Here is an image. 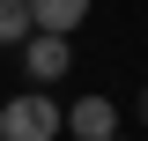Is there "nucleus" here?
Listing matches in <instances>:
<instances>
[{
  "label": "nucleus",
  "mask_w": 148,
  "mask_h": 141,
  "mask_svg": "<svg viewBox=\"0 0 148 141\" xmlns=\"http://www.w3.org/2000/svg\"><path fill=\"white\" fill-rule=\"evenodd\" d=\"M22 67H30V82H67L74 45H67V37H52V30H30V37H22Z\"/></svg>",
  "instance_id": "f03ea898"
},
{
  "label": "nucleus",
  "mask_w": 148,
  "mask_h": 141,
  "mask_svg": "<svg viewBox=\"0 0 148 141\" xmlns=\"http://www.w3.org/2000/svg\"><path fill=\"white\" fill-rule=\"evenodd\" d=\"M37 22H30V0H0V45H22Z\"/></svg>",
  "instance_id": "39448f33"
},
{
  "label": "nucleus",
  "mask_w": 148,
  "mask_h": 141,
  "mask_svg": "<svg viewBox=\"0 0 148 141\" xmlns=\"http://www.w3.org/2000/svg\"><path fill=\"white\" fill-rule=\"evenodd\" d=\"M30 22L52 37H74V22H89V0H30Z\"/></svg>",
  "instance_id": "20e7f679"
},
{
  "label": "nucleus",
  "mask_w": 148,
  "mask_h": 141,
  "mask_svg": "<svg viewBox=\"0 0 148 141\" xmlns=\"http://www.w3.org/2000/svg\"><path fill=\"white\" fill-rule=\"evenodd\" d=\"M111 141H119V134H111Z\"/></svg>",
  "instance_id": "0eeeda50"
},
{
  "label": "nucleus",
  "mask_w": 148,
  "mask_h": 141,
  "mask_svg": "<svg viewBox=\"0 0 148 141\" xmlns=\"http://www.w3.org/2000/svg\"><path fill=\"white\" fill-rule=\"evenodd\" d=\"M141 119H148V82H141Z\"/></svg>",
  "instance_id": "423d86ee"
},
{
  "label": "nucleus",
  "mask_w": 148,
  "mask_h": 141,
  "mask_svg": "<svg viewBox=\"0 0 148 141\" xmlns=\"http://www.w3.org/2000/svg\"><path fill=\"white\" fill-rule=\"evenodd\" d=\"M52 134H67V111L45 89H22L0 104V141H52Z\"/></svg>",
  "instance_id": "f257e3e1"
},
{
  "label": "nucleus",
  "mask_w": 148,
  "mask_h": 141,
  "mask_svg": "<svg viewBox=\"0 0 148 141\" xmlns=\"http://www.w3.org/2000/svg\"><path fill=\"white\" fill-rule=\"evenodd\" d=\"M67 134L74 141H111L119 134V104H111V97H82V104L67 111Z\"/></svg>",
  "instance_id": "7ed1b4c3"
}]
</instances>
